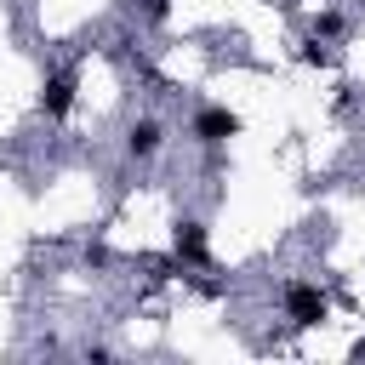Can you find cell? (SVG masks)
<instances>
[{"mask_svg": "<svg viewBox=\"0 0 365 365\" xmlns=\"http://www.w3.org/2000/svg\"><path fill=\"white\" fill-rule=\"evenodd\" d=\"M74 86H80V74H74V68L46 74V86H40V108H46V120H63V114L74 108Z\"/></svg>", "mask_w": 365, "mask_h": 365, "instance_id": "cell-1", "label": "cell"}, {"mask_svg": "<svg viewBox=\"0 0 365 365\" xmlns=\"http://www.w3.org/2000/svg\"><path fill=\"white\" fill-rule=\"evenodd\" d=\"M285 314H291V325H319L325 319V297L314 285H291L285 291Z\"/></svg>", "mask_w": 365, "mask_h": 365, "instance_id": "cell-2", "label": "cell"}, {"mask_svg": "<svg viewBox=\"0 0 365 365\" xmlns=\"http://www.w3.org/2000/svg\"><path fill=\"white\" fill-rule=\"evenodd\" d=\"M234 131H240V120H234L228 108H200V114H194V137H200V143H222V137H234Z\"/></svg>", "mask_w": 365, "mask_h": 365, "instance_id": "cell-3", "label": "cell"}, {"mask_svg": "<svg viewBox=\"0 0 365 365\" xmlns=\"http://www.w3.org/2000/svg\"><path fill=\"white\" fill-rule=\"evenodd\" d=\"M160 137H165V131H160L154 120H137V125L125 131V154H131V160H148V154L160 148Z\"/></svg>", "mask_w": 365, "mask_h": 365, "instance_id": "cell-4", "label": "cell"}, {"mask_svg": "<svg viewBox=\"0 0 365 365\" xmlns=\"http://www.w3.org/2000/svg\"><path fill=\"white\" fill-rule=\"evenodd\" d=\"M182 262H205V228L200 222H177V268Z\"/></svg>", "mask_w": 365, "mask_h": 365, "instance_id": "cell-5", "label": "cell"}, {"mask_svg": "<svg viewBox=\"0 0 365 365\" xmlns=\"http://www.w3.org/2000/svg\"><path fill=\"white\" fill-rule=\"evenodd\" d=\"M302 63H331V46H319V34L302 46Z\"/></svg>", "mask_w": 365, "mask_h": 365, "instance_id": "cell-6", "label": "cell"}, {"mask_svg": "<svg viewBox=\"0 0 365 365\" xmlns=\"http://www.w3.org/2000/svg\"><path fill=\"white\" fill-rule=\"evenodd\" d=\"M314 34H342V17H336V11H325V17H319V29H314Z\"/></svg>", "mask_w": 365, "mask_h": 365, "instance_id": "cell-7", "label": "cell"}]
</instances>
